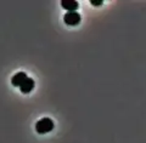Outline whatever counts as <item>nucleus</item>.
<instances>
[{"mask_svg": "<svg viewBox=\"0 0 146 143\" xmlns=\"http://www.w3.org/2000/svg\"><path fill=\"white\" fill-rule=\"evenodd\" d=\"M65 23L68 26H77L80 22V15L77 11H72V12H66L63 16Z\"/></svg>", "mask_w": 146, "mask_h": 143, "instance_id": "f03ea898", "label": "nucleus"}, {"mask_svg": "<svg viewBox=\"0 0 146 143\" xmlns=\"http://www.w3.org/2000/svg\"><path fill=\"white\" fill-rule=\"evenodd\" d=\"M54 121L50 118H43L35 124V130L40 135H44V133H48L50 131L54 130Z\"/></svg>", "mask_w": 146, "mask_h": 143, "instance_id": "f257e3e1", "label": "nucleus"}, {"mask_svg": "<svg viewBox=\"0 0 146 143\" xmlns=\"http://www.w3.org/2000/svg\"><path fill=\"white\" fill-rule=\"evenodd\" d=\"M27 74L25 72H18L17 74H15L11 78V85L15 86V87H20L22 84L25 82V80L27 79Z\"/></svg>", "mask_w": 146, "mask_h": 143, "instance_id": "7ed1b4c3", "label": "nucleus"}, {"mask_svg": "<svg viewBox=\"0 0 146 143\" xmlns=\"http://www.w3.org/2000/svg\"><path fill=\"white\" fill-rule=\"evenodd\" d=\"M90 4L93 6H101L104 4V0H90Z\"/></svg>", "mask_w": 146, "mask_h": 143, "instance_id": "423d86ee", "label": "nucleus"}, {"mask_svg": "<svg viewBox=\"0 0 146 143\" xmlns=\"http://www.w3.org/2000/svg\"><path fill=\"white\" fill-rule=\"evenodd\" d=\"M61 6L67 10V12H72L77 11V9L79 7V4L76 0H61Z\"/></svg>", "mask_w": 146, "mask_h": 143, "instance_id": "20e7f679", "label": "nucleus"}, {"mask_svg": "<svg viewBox=\"0 0 146 143\" xmlns=\"http://www.w3.org/2000/svg\"><path fill=\"white\" fill-rule=\"evenodd\" d=\"M34 79H32V78H27V79L25 80V82L20 86V90L22 94H29V92L34 89Z\"/></svg>", "mask_w": 146, "mask_h": 143, "instance_id": "39448f33", "label": "nucleus"}]
</instances>
